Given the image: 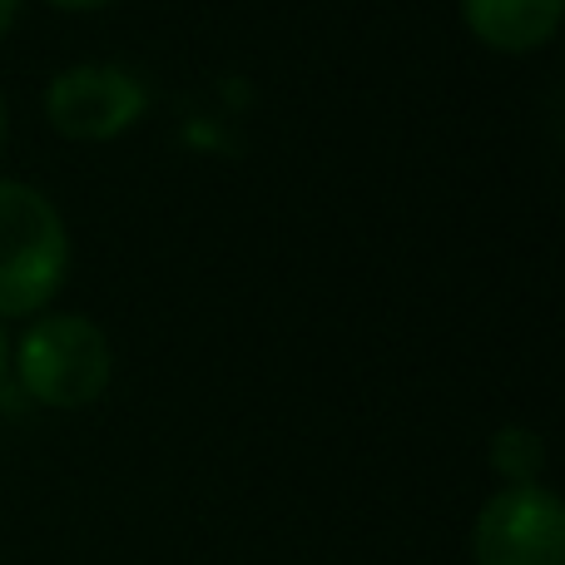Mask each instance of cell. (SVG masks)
Instances as JSON below:
<instances>
[{
  "label": "cell",
  "instance_id": "cell-9",
  "mask_svg": "<svg viewBox=\"0 0 565 565\" xmlns=\"http://www.w3.org/2000/svg\"><path fill=\"white\" fill-rule=\"evenodd\" d=\"M6 367H10V338H6V328H0V382H6Z\"/></svg>",
  "mask_w": 565,
  "mask_h": 565
},
{
  "label": "cell",
  "instance_id": "cell-10",
  "mask_svg": "<svg viewBox=\"0 0 565 565\" xmlns=\"http://www.w3.org/2000/svg\"><path fill=\"white\" fill-rule=\"evenodd\" d=\"M6 129H10V115H6V95H0V149H6Z\"/></svg>",
  "mask_w": 565,
  "mask_h": 565
},
{
  "label": "cell",
  "instance_id": "cell-4",
  "mask_svg": "<svg viewBox=\"0 0 565 565\" xmlns=\"http://www.w3.org/2000/svg\"><path fill=\"white\" fill-rule=\"evenodd\" d=\"M471 565H565V507L551 487H501L471 521Z\"/></svg>",
  "mask_w": 565,
  "mask_h": 565
},
{
  "label": "cell",
  "instance_id": "cell-5",
  "mask_svg": "<svg viewBox=\"0 0 565 565\" xmlns=\"http://www.w3.org/2000/svg\"><path fill=\"white\" fill-rule=\"evenodd\" d=\"M565 0H461V20L487 50L531 55L561 30Z\"/></svg>",
  "mask_w": 565,
  "mask_h": 565
},
{
  "label": "cell",
  "instance_id": "cell-1",
  "mask_svg": "<svg viewBox=\"0 0 565 565\" xmlns=\"http://www.w3.org/2000/svg\"><path fill=\"white\" fill-rule=\"evenodd\" d=\"M70 274V234L50 194L0 179V318H35Z\"/></svg>",
  "mask_w": 565,
  "mask_h": 565
},
{
  "label": "cell",
  "instance_id": "cell-7",
  "mask_svg": "<svg viewBox=\"0 0 565 565\" xmlns=\"http://www.w3.org/2000/svg\"><path fill=\"white\" fill-rule=\"evenodd\" d=\"M45 6H55V10H105V6H115V0H45Z\"/></svg>",
  "mask_w": 565,
  "mask_h": 565
},
{
  "label": "cell",
  "instance_id": "cell-2",
  "mask_svg": "<svg viewBox=\"0 0 565 565\" xmlns=\"http://www.w3.org/2000/svg\"><path fill=\"white\" fill-rule=\"evenodd\" d=\"M15 377L40 407L79 412L105 397L115 377V352L105 328L85 312H45L15 342Z\"/></svg>",
  "mask_w": 565,
  "mask_h": 565
},
{
  "label": "cell",
  "instance_id": "cell-6",
  "mask_svg": "<svg viewBox=\"0 0 565 565\" xmlns=\"http://www.w3.org/2000/svg\"><path fill=\"white\" fill-rule=\"evenodd\" d=\"M487 461L507 487H536L541 471H546V437L536 427H521V422H507V427L491 431L487 441Z\"/></svg>",
  "mask_w": 565,
  "mask_h": 565
},
{
  "label": "cell",
  "instance_id": "cell-3",
  "mask_svg": "<svg viewBox=\"0 0 565 565\" xmlns=\"http://www.w3.org/2000/svg\"><path fill=\"white\" fill-rule=\"evenodd\" d=\"M149 109V89L125 65H70L45 85V119L75 145H109L135 129Z\"/></svg>",
  "mask_w": 565,
  "mask_h": 565
},
{
  "label": "cell",
  "instance_id": "cell-8",
  "mask_svg": "<svg viewBox=\"0 0 565 565\" xmlns=\"http://www.w3.org/2000/svg\"><path fill=\"white\" fill-rule=\"evenodd\" d=\"M15 15H20V0H0V40H6V30L15 25Z\"/></svg>",
  "mask_w": 565,
  "mask_h": 565
}]
</instances>
